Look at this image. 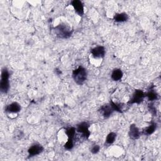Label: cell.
I'll return each mask as SVG.
<instances>
[{"label":"cell","instance_id":"cell-14","mask_svg":"<svg viewBox=\"0 0 161 161\" xmlns=\"http://www.w3.org/2000/svg\"><path fill=\"white\" fill-rule=\"evenodd\" d=\"M145 94V96H147L148 98V99L150 101H153L157 100L158 99V95H157V93L152 89L149 90L147 92V93H146Z\"/></svg>","mask_w":161,"mask_h":161},{"label":"cell","instance_id":"cell-16","mask_svg":"<svg viewBox=\"0 0 161 161\" xmlns=\"http://www.w3.org/2000/svg\"><path fill=\"white\" fill-rule=\"evenodd\" d=\"M117 138V134L114 132L110 133L106 137V145H111L114 143L115 139Z\"/></svg>","mask_w":161,"mask_h":161},{"label":"cell","instance_id":"cell-4","mask_svg":"<svg viewBox=\"0 0 161 161\" xmlns=\"http://www.w3.org/2000/svg\"><path fill=\"white\" fill-rule=\"evenodd\" d=\"M145 97V94L142 90L137 89L133 93L132 98L128 101V103L131 104L134 103L140 104L143 101Z\"/></svg>","mask_w":161,"mask_h":161},{"label":"cell","instance_id":"cell-15","mask_svg":"<svg viewBox=\"0 0 161 161\" xmlns=\"http://www.w3.org/2000/svg\"><path fill=\"white\" fill-rule=\"evenodd\" d=\"M156 126L157 125L155 123H152L150 125H149L145 130H143V134L147 135H150L152 134L156 129Z\"/></svg>","mask_w":161,"mask_h":161},{"label":"cell","instance_id":"cell-12","mask_svg":"<svg viewBox=\"0 0 161 161\" xmlns=\"http://www.w3.org/2000/svg\"><path fill=\"white\" fill-rule=\"evenodd\" d=\"M128 19V16L125 13H117L114 16V20L116 22H124L127 21Z\"/></svg>","mask_w":161,"mask_h":161},{"label":"cell","instance_id":"cell-9","mask_svg":"<svg viewBox=\"0 0 161 161\" xmlns=\"http://www.w3.org/2000/svg\"><path fill=\"white\" fill-rule=\"evenodd\" d=\"M43 147L42 145L39 144H35L30 147V148L28 150V152L29 153V156H35L40 154L41 152H43Z\"/></svg>","mask_w":161,"mask_h":161},{"label":"cell","instance_id":"cell-1","mask_svg":"<svg viewBox=\"0 0 161 161\" xmlns=\"http://www.w3.org/2000/svg\"><path fill=\"white\" fill-rule=\"evenodd\" d=\"M54 32L57 37L60 38H68L72 35L71 28L64 23L54 27Z\"/></svg>","mask_w":161,"mask_h":161},{"label":"cell","instance_id":"cell-18","mask_svg":"<svg viewBox=\"0 0 161 161\" xmlns=\"http://www.w3.org/2000/svg\"><path fill=\"white\" fill-rule=\"evenodd\" d=\"M110 105L112 106V107L113 108L114 112L116 111V112H120V113H122V106H120V104H117V103H114L113 101H111L110 103Z\"/></svg>","mask_w":161,"mask_h":161},{"label":"cell","instance_id":"cell-19","mask_svg":"<svg viewBox=\"0 0 161 161\" xmlns=\"http://www.w3.org/2000/svg\"><path fill=\"white\" fill-rule=\"evenodd\" d=\"M74 147V142H73V139L68 138V142L66 143L64 145V147L66 150H71Z\"/></svg>","mask_w":161,"mask_h":161},{"label":"cell","instance_id":"cell-5","mask_svg":"<svg viewBox=\"0 0 161 161\" xmlns=\"http://www.w3.org/2000/svg\"><path fill=\"white\" fill-rule=\"evenodd\" d=\"M89 125L86 122H82L78 125L76 130L79 132L82 133L83 136L84 138L87 139L89 138L90 135V132L89 130Z\"/></svg>","mask_w":161,"mask_h":161},{"label":"cell","instance_id":"cell-11","mask_svg":"<svg viewBox=\"0 0 161 161\" xmlns=\"http://www.w3.org/2000/svg\"><path fill=\"white\" fill-rule=\"evenodd\" d=\"M130 137L132 139H138L140 137V131L135 125L132 124L130 127V131L128 133Z\"/></svg>","mask_w":161,"mask_h":161},{"label":"cell","instance_id":"cell-6","mask_svg":"<svg viewBox=\"0 0 161 161\" xmlns=\"http://www.w3.org/2000/svg\"><path fill=\"white\" fill-rule=\"evenodd\" d=\"M99 112L104 118H109L111 116V115L113 113L114 110L112 106L110 105V104H107L101 107Z\"/></svg>","mask_w":161,"mask_h":161},{"label":"cell","instance_id":"cell-10","mask_svg":"<svg viewBox=\"0 0 161 161\" xmlns=\"http://www.w3.org/2000/svg\"><path fill=\"white\" fill-rule=\"evenodd\" d=\"M6 112L8 113H18L21 110V106L17 102L12 103V104L8 105L6 108Z\"/></svg>","mask_w":161,"mask_h":161},{"label":"cell","instance_id":"cell-8","mask_svg":"<svg viewBox=\"0 0 161 161\" xmlns=\"http://www.w3.org/2000/svg\"><path fill=\"white\" fill-rule=\"evenodd\" d=\"M72 5L74 8L75 12L79 16H83L84 15V6L81 1H79V0H74L72 2Z\"/></svg>","mask_w":161,"mask_h":161},{"label":"cell","instance_id":"cell-20","mask_svg":"<svg viewBox=\"0 0 161 161\" xmlns=\"http://www.w3.org/2000/svg\"><path fill=\"white\" fill-rule=\"evenodd\" d=\"M99 149H100V147L99 145H93L91 149V152L95 154V153H97L99 151Z\"/></svg>","mask_w":161,"mask_h":161},{"label":"cell","instance_id":"cell-21","mask_svg":"<svg viewBox=\"0 0 161 161\" xmlns=\"http://www.w3.org/2000/svg\"><path fill=\"white\" fill-rule=\"evenodd\" d=\"M148 108H149V110L150 111V112L153 114V115H155L156 113V110H155V108H154V107L153 106V105H151L150 104L149 106H148Z\"/></svg>","mask_w":161,"mask_h":161},{"label":"cell","instance_id":"cell-17","mask_svg":"<svg viewBox=\"0 0 161 161\" xmlns=\"http://www.w3.org/2000/svg\"><path fill=\"white\" fill-rule=\"evenodd\" d=\"M76 129L74 127H71L66 130V133L67 135L68 136L69 138L74 139V136L76 135Z\"/></svg>","mask_w":161,"mask_h":161},{"label":"cell","instance_id":"cell-7","mask_svg":"<svg viewBox=\"0 0 161 161\" xmlns=\"http://www.w3.org/2000/svg\"><path fill=\"white\" fill-rule=\"evenodd\" d=\"M91 53L95 58H103L105 56V48L103 46H98L91 50Z\"/></svg>","mask_w":161,"mask_h":161},{"label":"cell","instance_id":"cell-3","mask_svg":"<svg viewBox=\"0 0 161 161\" xmlns=\"http://www.w3.org/2000/svg\"><path fill=\"white\" fill-rule=\"evenodd\" d=\"M10 74L7 69L4 68L2 72L1 76V82H0V90L2 93H8L10 88L9 83Z\"/></svg>","mask_w":161,"mask_h":161},{"label":"cell","instance_id":"cell-13","mask_svg":"<svg viewBox=\"0 0 161 161\" xmlns=\"http://www.w3.org/2000/svg\"><path fill=\"white\" fill-rule=\"evenodd\" d=\"M123 72L122 71L121 69H116L115 70H113V71L112 72V79L115 81H118L120 79H122V77H123Z\"/></svg>","mask_w":161,"mask_h":161},{"label":"cell","instance_id":"cell-2","mask_svg":"<svg viewBox=\"0 0 161 161\" xmlns=\"http://www.w3.org/2000/svg\"><path fill=\"white\" fill-rule=\"evenodd\" d=\"M73 78L75 83L79 85H82L87 79L86 70L82 66H79L73 72Z\"/></svg>","mask_w":161,"mask_h":161},{"label":"cell","instance_id":"cell-22","mask_svg":"<svg viewBox=\"0 0 161 161\" xmlns=\"http://www.w3.org/2000/svg\"><path fill=\"white\" fill-rule=\"evenodd\" d=\"M55 71H56V74H57L58 75H59V74H61V71L60 70H59V69H56Z\"/></svg>","mask_w":161,"mask_h":161}]
</instances>
